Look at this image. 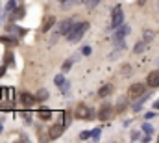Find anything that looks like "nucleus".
<instances>
[{
    "label": "nucleus",
    "mask_w": 159,
    "mask_h": 143,
    "mask_svg": "<svg viewBox=\"0 0 159 143\" xmlns=\"http://www.w3.org/2000/svg\"><path fill=\"white\" fill-rule=\"evenodd\" d=\"M87 30H89V23H76V24H74V28L69 32L65 37H67V41H70V43H78L83 36H85Z\"/></svg>",
    "instance_id": "1"
},
{
    "label": "nucleus",
    "mask_w": 159,
    "mask_h": 143,
    "mask_svg": "<svg viewBox=\"0 0 159 143\" xmlns=\"http://www.w3.org/2000/svg\"><path fill=\"white\" fill-rule=\"evenodd\" d=\"M74 117L80 119V121H93V117H94V110L89 108L87 104H78L76 110H74Z\"/></svg>",
    "instance_id": "2"
},
{
    "label": "nucleus",
    "mask_w": 159,
    "mask_h": 143,
    "mask_svg": "<svg viewBox=\"0 0 159 143\" xmlns=\"http://www.w3.org/2000/svg\"><path fill=\"white\" fill-rule=\"evenodd\" d=\"M146 85L148 84H143V82H135L130 85V91H128V98L130 101H139V98L146 93Z\"/></svg>",
    "instance_id": "3"
},
{
    "label": "nucleus",
    "mask_w": 159,
    "mask_h": 143,
    "mask_svg": "<svg viewBox=\"0 0 159 143\" xmlns=\"http://www.w3.org/2000/svg\"><path fill=\"white\" fill-rule=\"evenodd\" d=\"M120 24H124V9H122V6L119 4V6H115L113 8V11H111V30H115V28H119Z\"/></svg>",
    "instance_id": "4"
},
{
    "label": "nucleus",
    "mask_w": 159,
    "mask_h": 143,
    "mask_svg": "<svg viewBox=\"0 0 159 143\" xmlns=\"http://www.w3.org/2000/svg\"><path fill=\"white\" fill-rule=\"evenodd\" d=\"M113 112H115V110H113V106L109 104V102H104L102 106H100V110H98V119L100 121H107V119H111V115H113Z\"/></svg>",
    "instance_id": "5"
},
{
    "label": "nucleus",
    "mask_w": 159,
    "mask_h": 143,
    "mask_svg": "<svg viewBox=\"0 0 159 143\" xmlns=\"http://www.w3.org/2000/svg\"><path fill=\"white\" fill-rule=\"evenodd\" d=\"M130 32H131V28H130L128 24H120V26H119V30H116L115 34H113V41H115V43H119V41H124V37L128 36Z\"/></svg>",
    "instance_id": "6"
},
{
    "label": "nucleus",
    "mask_w": 159,
    "mask_h": 143,
    "mask_svg": "<svg viewBox=\"0 0 159 143\" xmlns=\"http://www.w3.org/2000/svg\"><path fill=\"white\" fill-rule=\"evenodd\" d=\"M74 24H76V20H74V19H67V20H61V23H59V26H57V32H59L61 36H67L69 32H70V30L74 28Z\"/></svg>",
    "instance_id": "7"
},
{
    "label": "nucleus",
    "mask_w": 159,
    "mask_h": 143,
    "mask_svg": "<svg viewBox=\"0 0 159 143\" xmlns=\"http://www.w3.org/2000/svg\"><path fill=\"white\" fill-rule=\"evenodd\" d=\"M19 102L20 104H24V106H34V104H37V97L35 95H30V93H20L19 95Z\"/></svg>",
    "instance_id": "8"
},
{
    "label": "nucleus",
    "mask_w": 159,
    "mask_h": 143,
    "mask_svg": "<svg viewBox=\"0 0 159 143\" xmlns=\"http://www.w3.org/2000/svg\"><path fill=\"white\" fill-rule=\"evenodd\" d=\"M63 130H65V126H63L61 123H59V125H54V126H50V130H48V138H50V139H57V138L63 134Z\"/></svg>",
    "instance_id": "9"
},
{
    "label": "nucleus",
    "mask_w": 159,
    "mask_h": 143,
    "mask_svg": "<svg viewBox=\"0 0 159 143\" xmlns=\"http://www.w3.org/2000/svg\"><path fill=\"white\" fill-rule=\"evenodd\" d=\"M146 84H148V87H152V89L159 87V71H152L150 74H148Z\"/></svg>",
    "instance_id": "10"
},
{
    "label": "nucleus",
    "mask_w": 159,
    "mask_h": 143,
    "mask_svg": "<svg viewBox=\"0 0 159 143\" xmlns=\"http://www.w3.org/2000/svg\"><path fill=\"white\" fill-rule=\"evenodd\" d=\"M54 24H56V17H54V15H50V17L45 19V23H43V26H41V30H43L45 34H46V32H50V28L54 26Z\"/></svg>",
    "instance_id": "11"
},
{
    "label": "nucleus",
    "mask_w": 159,
    "mask_h": 143,
    "mask_svg": "<svg viewBox=\"0 0 159 143\" xmlns=\"http://www.w3.org/2000/svg\"><path fill=\"white\" fill-rule=\"evenodd\" d=\"M37 117L43 119V121L52 119V110H48V108H39V110H37Z\"/></svg>",
    "instance_id": "12"
},
{
    "label": "nucleus",
    "mask_w": 159,
    "mask_h": 143,
    "mask_svg": "<svg viewBox=\"0 0 159 143\" xmlns=\"http://www.w3.org/2000/svg\"><path fill=\"white\" fill-rule=\"evenodd\" d=\"M61 119H63V121H61V125L65 126V130H67V128L70 126V123H72V115H70L69 110H65V112L61 113Z\"/></svg>",
    "instance_id": "13"
},
{
    "label": "nucleus",
    "mask_w": 159,
    "mask_h": 143,
    "mask_svg": "<svg viewBox=\"0 0 159 143\" xmlns=\"http://www.w3.org/2000/svg\"><path fill=\"white\" fill-rule=\"evenodd\" d=\"M111 93H113V85L111 84H105V85H102L100 89H98V97H107Z\"/></svg>",
    "instance_id": "14"
},
{
    "label": "nucleus",
    "mask_w": 159,
    "mask_h": 143,
    "mask_svg": "<svg viewBox=\"0 0 159 143\" xmlns=\"http://www.w3.org/2000/svg\"><path fill=\"white\" fill-rule=\"evenodd\" d=\"M146 48H148V41L143 39V41H137V45L133 47V52H135V54H141V52H144Z\"/></svg>",
    "instance_id": "15"
},
{
    "label": "nucleus",
    "mask_w": 159,
    "mask_h": 143,
    "mask_svg": "<svg viewBox=\"0 0 159 143\" xmlns=\"http://www.w3.org/2000/svg\"><path fill=\"white\" fill-rule=\"evenodd\" d=\"M15 9H17V0H9L7 6L4 8V13H6V15H9V13H13Z\"/></svg>",
    "instance_id": "16"
},
{
    "label": "nucleus",
    "mask_w": 159,
    "mask_h": 143,
    "mask_svg": "<svg viewBox=\"0 0 159 143\" xmlns=\"http://www.w3.org/2000/svg\"><path fill=\"white\" fill-rule=\"evenodd\" d=\"M24 13H26V9H24L22 6H20V8H17L15 11L11 13V19H13V20H17V19H22V17H24Z\"/></svg>",
    "instance_id": "17"
},
{
    "label": "nucleus",
    "mask_w": 159,
    "mask_h": 143,
    "mask_svg": "<svg viewBox=\"0 0 159 143\" xmlns=\"http://www.w3.org/2000/svg\"><path fill=\"white\" fill-rule=\"evenodd\" d=\"M4 65H7V67H13V65H15V61H13V54L9 52V50L4 54Z\"/></svg>",
    "instance_id": "18"
},
{
    "label": "nucleus",
    "mask_w": 159,
    "mask_h": 143,
    "mask_svg": "<svg viewBox=\"0 0 159 143\" xmlns=\"http://www.w3.org/2000/svg\"><path fill=\"white\" fill-rule=\"evenodd\" d=\"M0 43H7V45H13V47H15L19 41H17L15 37H9V36H2V37H0Z\"/></svg>",
    "instance_id": "19"
},
{
    "label": "nucleus",
    "mask_w": 159,
    "mask_h": 143,
    "mask_svg": "<svg viewBox=\"0 0 159 143\" xmlns=\"http://www.w3.org/2000/svg\"><path fill=\"white\" fill-rule=\"evenodd\" d=\"M116 104H119V106H116V112H122V110H126V108H128V98H120V101L119 102H116Z\"/></svg>",
    "instance_id": "20"
},
{
    "label": "nucleus",
    "mask_w": 159,
    "mask_h": 143,
    "mask_svg": "<svg viewBox=\"0 0 159 143\" xmlns=\"http://www.w3.org/2000/svg\"><path fill=\"white\" fill-rule=\"evenodd\" d=\"M35 97H37V101H46V98H48V91L46 89H39L35 93Z\"/></svg>",
    "instance_id": "21"
},
{
    "label": "nucleus",
    "mask_w": 159,
    "mask_h": 143,
    "mask_svg": "<svg viewBox=\"0 0 159 143\" xmlns=\"http://www.w3.org/2000/svg\"><path fill=\"white\" fill-rule=\"evenodd\" d=\"M67 80H65V74H56V78H54V84L57 85V87H61L63 84H65Z\"/></svg>",
    "instance_id": "22"
},
{
    "label": "nucleus",
    "mask_w": 159,
    "mask_h": 143,
    "mask_svg": "<svg viewBox=\"0 0 159 143\" xmlns=\"http://www.w3.org/2000/svg\"><path fill=\"white\" fill-rule=\"evenodd\" d=\"M141 130H143V132H146V134H148V136H150V134H154V126H152L150 123H144Z\"/></svg>",
    "instance_id": "23"
},
{
    "label": "nucleus",
    "mask_w": 159,
    "mask_h": 143,
    "mask_svg": "<svg viewBox=\"0 0 159 143\" xmlns=\"http://www.w3.org/2000/svg\"><path fill=\"white\" fill-rule=\"evenodd\" d=\"M89 138H91V130H81L80 134H78V139H81V141L83 139H89Z\"/></svg>",
    "instance_id": "24"
},
{
    "label": "nucleus",
    "mask_w": 159,
    "mask_h": 143,
    "mask_svg": "<svg viewBox=\"0 0 159 143\" xmlns=\"http://www.w3.org/2000/svg\"><path fill=\"white\" fill-rule=\"evenodd\" d=\"M143 36H144V41H148V43H150V41L154 39V32H152V30H148V28H146V30H144V34H143Z\"/></svg>",
    "instance_id": "25"
},
{
    "label": "nucleus",
    "mask_w": 159,
    "mask_h": 143,
    "mask_svg": "<svg viewBox=\"0 0 159 143\" xmlns=\"http://www.w3.org/2000/svg\"><path fill=\"white\" fill-rule=\"evenodd\" d=\"M100 128H94V130H91V139H94V141H98L100 139Z\"/></svg>",
    "instance_id": "26"
},
{
    "label": "nucleus",
    "mask_w": 159,
    "mask_h": 143,
    "mask_svg": "<svg viewBox=\"0 0 159 143\" xmlns=\"http://www.w3.org/2000/svg\"><path fill=\"white\" fill-rule=\"evenodd\" d=\"M98 2H100V0H85V6H87L89 9H94V8L98 6Z\"/></svg>",
    "instance_id": "27"
},
{
    "label": "nucleus",
    "mask_w": 159,
    "mask_h": 143,
    "mask_svg": "<svg viewBox=\"0 0 159 143\" xmlns=\"http://www.w3.org/2000/svg\"><path fill=\"white\" fill-rule=\"evenodd\" d=\"M72 61H74V60H67L65 63H63V67H61V71H63V73H67V71H69V69L72 67Z\"/></svg>",
    "instance_id": "28"
},
{
    "label": "nucleus",
    "mask_w": 159,
    "mask_h": 143,
    "mask_svg": "<svg viewBox=\"0 0 159 143\" xmlns=\"http://www.w3.org/2000/svg\"><path fill=\"white\" fill-rule=\"evenodd\" d=\"M137 139H143V136H141V132H139V130L131 132V141H137Z\"/></svg>",
    "instance_id": "29"
},
{
    "label": "nucleus",
    "mask_w": 159,
    "mask_h": 143,
    "mask_svg": "<svg viewBox=\"0 0 159 143\" xmlns=\"http://www.w3.org/2000/svg\"><path fill=\"white\" fill-rule=\"evenodd\" d=\"M122 74H124V76H131V67H130V65L122 67Z\"/></svg>",
    "instance_id": "30"
},
{
    "label": "nucleus",
    "mask_w": 159,
    "mask_h": 143,
    "mask_svg": "<svg viewBox=\"0 0 159 143\" xmlns=\"http://www.w3.org/2000/svg\"><path fill=\"white\" fill-rule=\"evenodd\" d=\"M69 87H70V84H69V80H67L65 84H63V85L59 87V89H61V93H69Z\"/></svg>",
    "instance_id": "31"
},
{
    "label": "nucleus",
    "mask_w": 159,
    "mask_h": 143,
    "mask_svg": "<svg viewBox=\"0 0 159 143\" xmlns=\"http://www.w3.org/2000/svg\"><path fill=\"white\" fill-rule=\"evenodd\" d=\"M91 52H93V48H91V47H83V48H81V54H83V56H89Z\"/></svg>",
    "instance_id": "32"
},
{
    "label": "nucleus",
    "mask_w": 159,
    "mask_h": 143,
    "mask_svg": "<svg viewBox=\"0 0 159 143\" xmlns=\"http://www.w3.org/2000/svg\"><path fill=\"white\" fill-rule=\"evenodd\" d=\"M155 115H157V113H155V112H148V113H146V115H144V117H146V119H154V117H155Z\"/></svg>",
    "instance_id": "33"
},
{
    "label": "nucleus",
    "mask_w": 159,
    "mask_h": 143,
    "mask_svg": "<svg viewBox=\"0 0 159 143\" xmlns=\"http://www.w3.org/2000/svg\"><path fill=\"white\" fill-rule=\"evenodd\" d=\"M17 34H19L20 37H22V36H26V28H19V32H17Z\"/></svg>",
    "instance_id": "34"
},
{
    "label": "nucleus",
    "mask_w": 159,
    "mask_h": 143,
    "mask_svg": "<svg viewBox=\"0 0 159 143\" xmlns=\"http://www.w3.org/2000/svg\"><path fill=\"white\" fill-rule=\"evenodd\" d=\"M6 67H7V65H4V67H0V78L4 76V73H6Z\"/></svg>",
    "instance_id": "35"
},
{
    "label": "nucleus",
    "mask_w": 159,
    "mask_h": 143,
    "mask_svg": "<svg viewBox=\"0 0 159 143\" xmlns=\"http://www.w3.org/2000/svg\"><path fill=\"white\" fill-rule=\"evenodd\" d=\"M152 106H154V110H159V98H157V101H155V102L152 104Z\"/></svg>",
    "instance_id": "36"
},
{
    "label": "nucleus",
    "mask_w": 159,
    "mask_h": 143,
    "mask_svg": "<svg viewBox=\"0 0 159 143\" xmlns=\"http://www.w3.org/2000/svg\"><path fill=\"white\" fill-rule=\"evenodd\" d=\"M137 4H139V6H144V4H146V0H137Z\"/></svg>",
    "instance_id": "37"
},
{
    "label": "nucleus",
    "mask_w": 159,
    "mask_h": 143,
    "mask_svg": "<svg viewBox=\"0 0 159 143\" xmlns=\"http://www.w3.org/2000/svg\"><path fill=\"white\" fill-rule=\"evenodd\" d=\"M72 2H74V4H83L85 0H72Z\"/></svg>",
    "instance_id": "38"
},
{
    "label": "nucleus",
    "mask_w": 159,
    "mask_h": 143,
    "mask_svg": "<svg viewBox=\"0 0 159 143\" xmlns=\"http://www.w3.org/2000/svg\"><path fill=\"white\" fill-rule=\"evenodd\" d=\"M59 2H61V4H63V2H65V0H59Z\"/></svg>",
    "instance_id": "39"
},
{
    "label": "nucleus",
    "mask_w": 159,
    "mask_h": 143,
    "mask_svg": "<svg viewBox=\"0 0 159 143\" xmlns=\"http://www.w3.org/2000/svg\"><path fill=\"white\" fill-rule=\"evenodd\" d=\"M0 132H2V125H0Z\"/></svg>",
    "instance_id": "40"
},
{
    "label": "nucleus",
    "mask_w": 159,
    "mask_h": 143,
    "mask_svg": "<svg viewBox=\"0 0 159 143\" xmlns=\"http://www.w3.org/2000/svg\"><path fill=\"white\" fill-rule=\"evenodd\" d=\"M157 141H159V138H157Z\"/></svg>",
    "instance_id": "41"
}]
</instances>
